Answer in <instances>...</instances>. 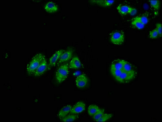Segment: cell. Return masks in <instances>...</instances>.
<instances>
[{
	"instance_id": "obj_4",
	"label": "cell",
	"mask_w": 162,
	"mask_h": 122,
	"mask_svg": "<svg viewBox=\"0 0 162 122\" xmlns=\"http://www.w3.org/2000/svg\"><path fill=\"white\" fill-rule=\"evenodd\" d=\"M111 41L115 45H121L124 41V36L123 33L119 31L114 32L111 36Z\"/></svg>"
},
{
	"instance_id": "obj_13",
	"label": "cell",
	"mask_w": 162,
	"mask_h": 122,
	"mask_svg": "<svg viewBox=\"0 0 162 122\" xmlns=\"http://www.w3.org/2000/svg\"><path fill=\"white\" fill-rule=\"evenodd\" d=\"M117 10L122 16H124L129 14L130 9V7L127 5H120L118 6Z\"/></svg>"
},
{
	"instance_id": "obj_9",
	"label": "cell",
	"mask_w": 162,
	"mask_h": 122,
	"mask_svg": "<svg viewBox=\"0 0 162 122\" xmlns=\"http://www.w3.org/2000/svg\"><path fill=\"white\" fill-rule=\"evenodd\" d=\"M73 53V51L71 50H67L65 51H64L62 54L61 55L60 58H59V61H58V64H57L59 66L62 63L69 61L72 57Z\"/></svg>"
},
{
	"instance_id": "obj_6",
	"label": "cell",
	"mask_w": 162,
	"mask_h": 122,
	"mask_svg": "<svg viewBox=\"0 0 162 122\" xmlns=\"http://www.w3.org/2000/svg\"><path fill=\"white\" fill-rule=\"evenodd\" d=\"M89 80L86 76L82 74L77 77L76 80V86L79 88H83L87 85Z\"/></svg>"
},
{
	"instance_id": "obj_26",
	"label": "cell",
	"mask_w": 162,
	"mask_h": 122,
	"mask_svg": "<svg viewBox=\"0 0 162 122\" xmlns=\"http://www.w3.org/2000/svg\"><path fill=\"white\" fill-rule=\"evenodd\" d=\"M158 33V36L162 35V25L161 23H158L156 24V28H155Z\"/></svg>"
},
{
	"instance_id": "obj_19",
	"label": "cell",
	"mask_w": 162,
	"mask_h": 122,
	"mask_svg": "<svg viewBox=\"0 0 162 122\" xmlns=\"http://www.w3.org/2000/svg\"><path fill=\"white\" fill-rule=\"evenodd\" d=\"M77 118V116L75 114H70V115H67L62 119L61 121L62 122H73L76 120Z\"/></svg>"
},
{
	"instance_id": "obj_18",
	"label": "cell",
	"mask_w": 162,
	"mask_h": 122,
	"mask_svg": "<svg viewBox=\"0 0 162 122\" xmlns=\"http://www.w3.org/2000/svg\"><path fill=\"white\" fill-rule=\"evenodd\" d=\"M132 25L133 26L139 29H142L144 28L145 25L139 21L136 18H134L132 22Z\"/></svg>"
},
{
	"instance_id": "obj_27",
	"label": "cell",
	"mask_w": 162,
	"mask_h": 122,
	"mask_svg": "<svg viewBox=\"0 0 162 122\" xmlns=\"http://www.w3.org/2000/svg\"><path fill=\"white\" fill-rule=\"evenodd\" d=\"M137 10L136 9L134 8V7H130V10L129 14H130L131 16H135L136 14H137Z\"/></svg>"
},
{
	"instance_id": "obj_21",
	"label": "cell",
	"mask_w": 162,
	"mask_h": 122,
	"mask_svg": "<svg viewBox=\"0 0 162 122\" xmlns=\"http://www.w3.org/2000/svg\"><path fill=\"white\" fill-rule=\"evenodd\" d=\"M151 6L155 10L157 11L159 10L160 6V1H153L150 0L149 1Z\"/></svg>"
},
{
	"instance_id": "obj_2",
	"label": "cell",
	"mask_w": 162,
	"mask_h": 122,
	"mask_svg": "<svg viewBox=\"0 0 162 122\" xmlns=\"http://www.w3.org/2000/svg\"><path fill=\"white\" fill-rule=\"evenodd\" d=\"M69 74V66L68 64L61 65L56 73V81L58 83H62L66 80Z\"/></svg>"
},
{
	"instance_id": "obj_11",
	"label": "cell",
	"mask_w": 162,
	"mask_h": 122,
	"mask_svg": "<svg viewBox=\"0 0 162 122\" xmlns=\"http://www.w3.org/2000/svg\"><path fill=\"white\" fill-rule=\"evenodd\" d=\"M72 107V106L70 105H66V106L64 107L60 110L58 113V116L59 118L60 119H62L64 118L68 115V114L70 113V110Z\"/></svg>"
},
{
	"instance_id": "obj_15",
	"label": "cell",
	"mask_w": 162,
	"mask_h": 122,
	"mask_svg": "<svg viewBox=\"0 0 162 122\" xmlns=\"http://www.w3.org/2000/svg\"><path fill=\"white\" fill-rule=\"evenodd\" d=\"M123 60H116L113 61L111 64V69L122 70V67H123Z\"/></svg>"
},
{
	"instance_id": "obj_25",
	"label": "cell",
	"mask_w": 162,
	"mask_h": 122,
	"mask_svg": "<svg viewBox=\"0 0 162 122\" xmlns=\"http://www.w3.org/2000/svg\"><path fill=\"white\" fill-rule=\"evenodd\" d=\"M158 36V33L156 28L150 32L149 36L151 39H156Z\"/></svg>"
},
{
	"instance_id": "obj_1",
	"label": "cell",
	"mask_w": 162,
	"mask_h": 122,
	"mask_svg": "<svg viewBox=\"0 0 162 122\" xmlns=\"http://www.w3.org/2000/svg\"><path fill=\"white\" fill-rule=\"evenodd\" d=\"M45 59V56L42 53H37L35 55L27 65V71L29 74L34 73Z\"/></svg>"
},
{
	"instance_id": "obj_22",
	"label": "cell",
	"mask_w": 162,
	"mask_h": 122,
	"mask_svg": "<svg viewBox=\"0 0 162 122\" xmlns=\"http://www.w3.org/2000/svg\"><path fill=\"white\" fill-rule=\"evenodd\" d=\"M104 113V110L102 109H99L97 112L93 115V117H92L93 119L95 121L97 120L100 118V117L103 115Z\"/></svg>"
},
{
	"instance_id": "obj_8",
	"label": "cell",
	"mask_w": 162,
	"mask_h": 122,
	"mask_svg": "<svg viewBox=\"0 0 162 122\" xmlns=\"http://www.w3.org/2000/svg\"><path fill=\"white\" fill-rule=\"evenodd\" d=\"M86 105L84 103L82 102H78L73 107L70 113L73 114H80L84 111Z\"/></svg>"
},
{
	"instance_id": "obj_23",
	"label": "cell",
	"mask_w": 162,
	"mask_h": 122,
	"mask_svg": "<svg viewBox=\"0 0 162 122\" xmlns=\"http://www.w3.org/2000/svg\"><path fill=\"white\" fill-rule=\"evenodd\" d=\"M111 72L112 76L117 79L121 75V74L123 72V71L122 70H118V69H111Z\"/></svg>"
},
{
	"instance_id": "obj_16",
	"label": "cell",
	"mask_w": 162,
	"mask_h": 122,
	"mask_svg": "<svg viewBox=\"0 0 162 122\" xmlns=\"http://www.w3.org/2000/svg\"><path fill=\"white\" fill-rule=\"evenodd\" d=\"M123 71L125 72H131L135 71L133 69V66L132 64L128 61L123 60V67L122 69Z\"/></svg>"
},
{
	"instance_id": "obj_24",
	"label": "cell",
	"mask_w": 162,
	"mask_h": 122,
	"mask_svg": "<svg viewBox=\"0 0 162 122\" xmlns=\"http://www.w3.org/2000/svg\"><path fill=\"white\" fill-rule=\"evenodd\" d=\"M135 18L138 20L141 23H142V24H144L145 25L148 23V18H147V16H144V15L140 16H137Z\"/></svg>"
},
{
	"instance_id": "obj_14",
	"label": "cell",
	"mask_w": 162,
	"mask_h": 122,
	"mask_svg": "<svg viewBox=\"0 0 162 122\" xmlns=\"http://www.w3.org/2000/svg\"><path fill=\"white\" fill-rule=\"evenodd\" d=\"M91 1L96 3L99 6L102 7H108L111 6L114 4L115 1H107V0H97V1Z\"/></svg>"
},
{
	"instance_id": "obj_17",
	"label": "cell",
	"mask_w": 162,
	"mask_h": 122,
	"mask_svg": "<svg viewBox=\"0 0 162 122\" xmlns=\"http://www.w3.org/2000/svg\"><path fill=\"white\" fill-rule=\"evenodd\" d=\"M98 106L96 105H91L88 108V114L89 116H93L99 109Z\"/></svg>"
},
{
	"instance_id": "obj_12",
	"label": "cell",
	"mask_w": 162,
	"mask_h": 122,
	"mask_svg": "<svg viewBox=\"0 0 162 122\" xmlns=\"http://www.w3.org/2000/svg\"><path fill=\"white\" fill-rule=\"evenodd\" d=\"M81 64L78 57H74L70 61L69 67L70 69H77L81 67Z\"/></svg>"
},
{
	"instance_id": "obj_10",
	"label": "cell",
	"mask_w": 162,
	"mask_h": 122,
	"mask_svg": "<svg viewBox=\"0 0 162 122\" xmlns=\"http://www.w3.org/2000/svg\"><path fill=\"white\" fill-rule=\"evenodd\" d=\"M45 10L47 12L54 13L56 12L58 10V5L54 2L49 1L46 3L44 6Z\"/></svg>"
},
{
	"instance_id": "obj_20",
	"label": "cell",
	"mask_w": 162,
	"mask_h": 122,
	"mask_svg": "<svg viewBox=\"0 0 162 122\" xmlns=\"http://www.w3.org/2000/svg\"><path fill=\"white\" fill-rule=\"evenodd\" d=\"M113 116L112 114H103V115L99 118L98 120L96 121L98 122H103L107 121L110 118H111Z\"/></svg>"
},
{
	"instance_id": "obj_7",
	"label": "cell",
	"mask_w": 162,
	"mask_h": 122,
	"mask_svg": "<svg viewBox=\"0 0 162 122\" xmlns=\"http://www.w3.org/2000/svg\"><path fill=\"white\" fill-rule=\"evenodd\" d=\"M48 69V65L46 59L43 60L39 66L35 71L33 75L35 77H40Z\"/></svg>"
},
{
	"instance_id": "obj_5",
	"label": "cell",
	"mask_w": 162,
	"mask_h": 122,
	"mask_svg": "<svg viewBox=\"0 0 162 122\" xmlns=\"http://www.w3.org/2000/svg\"><path fill=\"white\" fill-rule=\"evenodd\" d=\"M64 52V50H59L56 51L53 56L51 57L49 60V64L48 66V69L49 71L54 66L56 65V63L59 60L61 55Z\"/></svg>"
},
{
	"instance_id": "obj_3",
	"label": "cell",
	"mask_w": 162,
	"mask_h": 122,
	"mask_svg": "<svg viewBox=\"0 0 162 122\" xmlns=\"http://www.w3.org/2000/svg\"><path fill=\"white\" fill-rule=\"evenodd\" d=\"M136 75L135 71L131 72H125L123 71L121 75L116 79L121 83H128L132 81Z\"/></svg>"
}]
</instances>
